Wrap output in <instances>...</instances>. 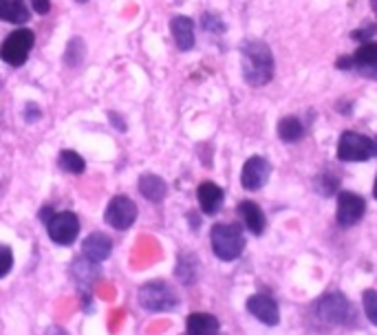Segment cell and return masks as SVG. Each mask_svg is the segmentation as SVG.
<instances>
[{"label":"cell","instance_id":"obj_1","mask_svg":"<svg viewBox=\"0 0 377 335\" xmlns=\"http://www.w3.org/2000/svg\"><path fill=\"white\" fill-rule=\"evenodd\" d=\"M243 78L249 86H265L274 78V55L263 40H245L241 45Z\"/></svg>","mask_w":377,"mask_h":335},{"label":"cell","instance_id":"obj_2","mask_svg":"<svg viewBox=\"0 0 377 335\" xmlns=\"http://www.w3.org/2000/svg\"><path fill=\"white\" fill-rule=\"evenodd\" d=\"M212 249L221 260H237L245 249V238L239 225H227V223H219L210 232Z\"/></svg>","mask_w":377,"mask_h":335},{"label":"cell","instance_id":"obj_3","mask_svg":"<svg viewBox=\"0 0 377 335\" xmlns=\"http://www.w3.org/2000/svg\"><path fill=\"white\" fill-rule=\"evenodd\" d=\"M139 305L150 313L159 311H172L179 305V298L172 291V287L164 281H150L141 285L139 289Z\"/></svg>","mask_w":377,"mask_h":335},{"label":"cell","instance_id":"obj_4","mask_svg":"<svg viewBox=\"0 0 377 335\" xmlns=\"http://www.w3.org/2000/svg\"><path fill=\"white\" fill-rule=\"evenodd\" d=\"M373 157H377V141H373L371 137L353 133V130H347V133L340 137L337 141L340 161H369Z\"/></svg>","mask_w":377,"mask_h":335},{"label":"cell","instance_id":"obj_5","mask_svg":"<svg viewBox=\"0 0 377 335\" xmlns=\"http://www.w3.org/2000/svg\"><path fill=\"white\" fill-rule=\"evenodd\" d=\"M33 45H35V35L31 29H16L7 35L3 47H0V58L9 66H23L29 58Z\"/></svg>","mask_w":377,"mask_h":335},{"label":"cell","instance_id":"obj_6","mask_svg":"<svg viewBox=\"0 0 377 335\" xmlns=\"http://www.w3.org/2000/svg\"><path fill=\"white\" fill-rule=\"evenodd\" d=\"M316 315L327 324H347L351 320V305L342 293H327L316 305Z\"/></svg>","mask_w":377,"mask_h":335},{"label":"cell","instance_id":"obj_7","mask_svg":"<svg viewBox=\"0 0 377 335\" xmlns=\"http://www.w3.org/2000/svg\"><path fill=\"white\" fill-rule=\"evenodd\" d=\"M47 232L56 245H73L80 236V218L73 212H58L47 223Z\"/></svg>","mask_w":377,"mask_h":335},{"label":"cell","instance_id":"obj_8","mask_svg":"<svg viewBox=\"0 0 377 335\" xmlns=\"http://www.w3.org/2000/svg\"><path fill=\"white\" fill-rule=\"evenodd\" d=\"M104 221L109 223L113 230H119V232L128 230L137 221V206L133 203L131 196H124V194L113 196L109 206H106Z\"/></svg>","mask_w":377,"mask_h":335},{"label":"cell","instance_id":"obj_9","mask_svg":"<svg viewBox=\"0 0 377 335\" xmlns=\"http://www.w3.org/2000/svg\"><path fill=\"white\" fill-rule=\"evenodd\" d=\"M366 212V201L355 192H340L337 194V225L353 228L357 221H362Z\"/></svg>","mask_w":377,"mask_h":335},{"label":"cell","instance_id":"obj_10","mask_svg":"<svg viewBox=\"0 0 377 335\" xmlns=\"http://www.w3.org/2000/svg\"><path fill=\"white\" fill-rule=\"evenodd\" d=\"M247 311L254 315L256 320H261L267 327H276L280 322V311L278 305L272 295L267 293H254L247 300Z\"/></svg>","mask_w":377,"mask_h":335},{"label":"cell","instance_id":"obj_11","mask_svg":"<svg viewBox=\"0 0 377 335\" xmlns=\"http://www.w3.org/2000/svg\"><path fill=\"white\" fill-rule=\"evenodd\" d=\"M269 175H272V165L263 157H249L243 165L241 183L245 190H261L267 183Z\"/></svg>","mask_w":377,"mask_h":335},{"label":"cell","instance_id":"obj_12","mask_svg":"<svg viewBox=\"0 0 377 335\" xmlns=\"http://www.w3.org/2000/svg\"><path fill=\"white\" fill-rule=\"evenodd\" d=\"M353 69L366 78H377V42L366 40L353 53Z\"/></svg>","mask_w":377,"mask_h":335},{"label":"cell","instance_id":"obj_13","mask_svg":"<svg viewBox=\"0 0 377 335\" xmlns=\"http://www.w3.org/2000/svg\"><path fill=\"white\" fill-rule=\"evenodd\" d=\"M71 276H73V281L80 287V291L86 293V291H91L93 283L100 278V267H97V263H93V260L82 256L71 265Z\"/></svg>","mask_w":377,"mask_h":335},{"label":"cell","instance_id":"obj_14","mask_svg":"<svg viewBox=\"0 0 377 335\" xmlns=\"http://www.w3.org/2000/svg\"><path fill=\"white\" fill-rule=\"evenodd\" d=\"M111 252H113L111 238L106 234H102V232H93L82 245V256L88 258V260H93V263H102V260H106L111 256Z\"/></svg>","mask_w":377,"mask_h":335},{"label":"cell","instance_id":"obj_15","mask_svg":"<svg viewBox=\"0 0 377 335\" xmlns=\"http://www.w3.org/2000/svg\"><path fill=\"white\" fill-rule=\"evenodd\" d=\"M196 196H199V206L205 214H217L223 206V190L219 188L217 183H212V181H203L199 185V190H196Z\"/></svg>","mask_w":377,"mask_h":335},{"label":"cell","instance_id":"obj_16","mask_svg":"<svg viewBox=\"0 0 377 335\" xmlns=\"http://www.w3.org/2000/svg\"><path fill=\"white\" fill-rule=\"evenodd\" d=\"M170 31L176 47L181 51H190L194 47V23L188 16H176L170 20Z\"/></svg>","mask_w":377,"mask_h":335},{"label":"cell","instance_id":"obj_17","mask_svg":"<svg viewBox=\"0 0 377 335\" xmlns=\"http://www.w3.org/2000/svg\"><path fill=\"white\" fill-rule=\"evenodd\" d=\"M239 216L243 218V223H245V228L251 232V234H263L265 232V214H263V210L256 206L254 201H241L239 203Z\"/></svg>","mask_w":377,"mask_h":335},{"label":"cell","instance_id":"obj_18","mask_svg":"<svg viewBox=\"0 0 377 335\" xmlns=\"http://www.w3.org/2000/svg\"><path fill=\"white\" fill-rule=\"evenodd\" d=\"M29 16L31 13L25 0H0V20L11 25H25Z\"/></svg>","mask_w":377,"mask_h":335},{"label":"cell","instance_id":"obj_19","mask_svg":"<svg viewBox=\"0 0 377 335\" xmlns=\"http://www.w3.org/2000/svg\"><path fill=\"white\" fill-rule=\"evenodd\" d=\"M188 335H217L219 333V320L210 313H192L186 322Z\"/></svg>","mask_w":377,"mask_h":335},{"label":"cell","instance_id":"obj_20","mask_svg":"<svg viewBox=\"0 0 377 335\" xmlns=\"http://www.w3.org/2000/svg\"><path fill=\"white\" fill-rule=\"evenodd\" d=\"M139 192L146 196L148 201L152 203H159V201H164L166 194H168V185L166 181L157 177V175H143L139 179Z\"/></svg>","mask_w":377,"mask_h":335},{"label":"cell","instance_id":"obj_21","mask_svg":"<svg viewBox=\"0 0 377 335\" xmlns=\"http://www.w3.org/2000/svg\"><path fill=\"white\" fill-rule=\"evenodd\" d=\"M278 137L285 143H296L304 137V126L298 117H282L278 122Z\"/></svg>","mask_w":377,"mask_h":335},{"label":"cell","instance_id":"obj_22","mask_svg":"<svg viewBox=\"0 0 377 335\" xmlns=\"http://www.w3.org/2000/svg\"><path fill=\"white\" fill-rule=\"evenodd\" d=\"M84 55H86V45L82 38H71L64 51V62L66 66H80L84 62Z\"/></svg>","mask_w":377,"mask_h":335},{"label":"cell","instance_id":"obj_23","mask_svg":"<svg viewBox=\"0 0 377 335\" xmlns=\"http://www.w3.org/2000/svg\"><path fill=\"white\" fill-rule=\"evenodd\" d=\"M58 165L64 172H71V175H82L84 168H86L84 159L76 151H62L60 157H58Z\"/></svg>","mask_w":377,"mask_h":335},{"label":"cell","instance_id":"obj_24","mask_svg":"<svg viewBox=\"0 0 377 335\" xmlns=\"http://www.w3.org/2000/svg\"><path fill=\"white\" fill-rule=\"evenodd\" d=\"M176 276L186 285H192L196 281V258L192 254H181L176 265Z\"/></svg>","mask_w":377,"mask_h":335},{"label":"cell","instance_id":"obj_25","mask_svg":"<svg viewBox=\"0 0 377 335\" xmlns=\"http://www.w3.org/2000/svg\"><path fill=\"white\" fill-rule=\"evenodd\" d=\"M362 302H364V313H366V318L377 327V291L366 289V291H364V298H362Z\"/></svg>","mask_w":377,"mask_h":335},{"label":"cell","instance_id":"obj_26","mask_svg":"<svg viewBox=\"0 0 377 335\" xmlns=\"http://www.w3.org/2000/svg\"><path fill=\"white\" fill-rule=\"evenodd\" d=\"M316 190L322 194V196H331L335 190H337V179L331 177V175H322L316 179Z\"/></svg>","mask_w":377,"mask_h":335},{"label":"cell","instance_id":"obj_27","mask_svg":"<svg viewBox=\"0 0 377 335\" xmlns=\"http://www.w3.org/2000/svg\"><path fill=\"white\" fill-rule=\"evenodd\" d=\"M13 267V254L7 245L0 243V278H5Z\"/></svg>","mask_w":377,"mask_h":335},{"label":"cell","instance_id":"obj_28","mask_svg":"<svg viewBox=\"0 0 377 335\" xmlns=\"http://www.w3.org/2000/svg\"><path fill=\"white\" fill-rule=\"evenodd\" d=\"M203 27H205L208 31H214V33H223V31H225L223 20H221L219 16H214V13H205V16H203Z\"/></svg>","mask_w":377,"mask_h":335},{"label":"cell","instance_id":"obj_29","mask_svg":"<svg viewBox=\"0 0 377 335\" xmlns=\"http://www.w3.org/2000/svg\"><path fill=\"white\" fill-rule=\"evenodd\" d=\"M40 117H42L40 106H35L33 102H29V104L25 106V122H27V124H33V122H38Z\"/></svg>","mask_w":377,"mask_h":335},{"label":"cell","instance_id":"obj_30","mask_svg":"<svg viewBox=\"0 0 377 335\" xmlns=\"http://www.w3.org/2000/svg\"><path fill=\"white\" fill-rule=\"evenodd\" d=\"M31 7L35 9V13L44 16V13H49V9H51V0H31Z\"/></svg>","mask_w":377,"mask_h":335},{"label":"cell","instance_id":"obj_31","mask_svg":"<svg viewBox=\"0 0 377 335\" xmlns=\"http://www.w3.org/2000/svg\"><path fill=\"white\" fill-rule=\"evenodd\" d=\"M109 119L113 122V126L119 130V133H126V122H124V119H119V115H117V113H109Z\"/></svg>","mask_w":377,"mask_h":335},{"label":"cell","instance_id":"obj_32","mask_svg":"<svg viewBox=\"0 0 377 335\" xmlns=\"http://www.w3.org/2000/svg\"><path fill=\"white\" fill-rule=\"evenodd\" d=\"M337 69H347V71L353 69V60L351 58H340L337 60Z\"/></svg>","mask_w":377,"mask_h":335},{"label":"cell","instance_id":"obj_33","mask_svg":"<svg viewBox=\"0 0 377 335\" xmlns=\"http://www.w3.org/2000/svg\"><path fill=\"white\" fill-rule=\"evenodd\" d=\"M47 335H66V331H62L60 327H51Z\"/></svg>","mask_w":377,"mask_h":335},{"label":"cell","instance_id":"obj_34","mask_svg":"<svg viewBox=\"0 0 377 335\" xmlns=\"http://www.w3.org/2000/svg\"><path fill=\"white\" fill-rule=\"evenodd\" d=\"M371 7H373V11L377 13V0H371Z\"/></svg>","mask_w":377,"mask_h":335},{"label":"cell","instance_id":"obj_35","mask_svg":"<svg viewBox=\"0 0 377 335\" xmlns=\"http://www.w3.org/2000/svg\"><path fill=\"white\" fill-rule=\"evenodd\" d=\"M373 194H375V199H377V177H375V185H373Z\"/></svg>","mask_w":377,"mask_h":335},{"label":"cell","instance_id":"obj_36","mask_svg":"<svg viewBox=\"0 0 377 335\" xmlns=\"http://www.w3.org/2000/svg\"><path fill=\"white\" fill-rule=\"evenodd\" d=\"M78 3H88V0H78Z\"/></svg>","mask_w":377,"mask_h":335},{"label":"cell","instance_id":"obj_37","mask_svg":"<svg viewBox=\"0 0 377 335\" xmlns=\"http://www.w3.org/2000/svg\"><path fill=\"white\" fill-rule=\"evenodd\" d=\"M0 86H3V82H0Z\"/></svg>","mask_w":377,"mask_h":335}]
</instances>
